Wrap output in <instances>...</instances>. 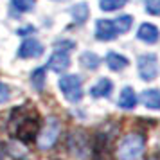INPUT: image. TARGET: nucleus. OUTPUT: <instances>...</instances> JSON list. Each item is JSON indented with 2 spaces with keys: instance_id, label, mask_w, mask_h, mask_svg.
I'll return each mask as SVG.
<instances>
[{
  "instance_id": "25",
  "label": "nucleus",
  "mask_w": 160,
  "mask_h": 160,
  "mask_svg": "<svg viewBox=\"0 0 160 160\" xmlns=\"http://www.w3.org/2000/svg\"><path fill=\"white\" fill-rule=\"evenodd\" d=\"M29 32H34V27L27 25V27H22V29H18V34H20V36H23V34H29Z\"/></svg>"
},
{
  "instance_id": "26",
  "label": "nucleus",
  "mask_w": 160,
  "mask_h": 160,
  "mask_svg": "<svg viewBox=\"0 0 160 160\" xmlns=\"http://www.w3.org/2000/svg\"><path fill=\"white\" fill-rule=\"evenodd\" d=\"M6 144L4 142H0V160H6Z\"/></svg>"
},
{
  "instance_id": "11",
  "label": "nucleus",
  "mask_w": 160,
  "mask_h": 160,
  "mask_svg": "<svg viewBox=\"0 0 160 160\" xmlns=\"http://www.w3.org/2000/svg\"><path fill=\"white\" fill-rule=\"evenodd\" d=\"M137 94H135V90L131 87H124L121 90V95H119V99H117V104L121 106L122 110H133L137 106Z\"/></svg>"
},
{
  "instance_id": "1",
  "label": "nucleus",
  "mask_w": 160,
  "mask_h": 160,
  "mask_svg": "<svg viewBox=\"0 0 160 160\" xmlns=\"http://www.w3.org/2000/svg\"><path fill=\"white\" fill-rule=\"evenodd\" d=\"M40 115L34 108H31L29 104H23L13 110L11 119H9V131L15 138L20 142L29 144L32 140H36V135L40 131Z\"/></svg>"
},
{
  "instance_id": "14",
  "label": "nucleus",
  "mask_w": 160,
  "mask_h": 160,
  "mask_svg": "<svg viewBox=\"0 0 160 160\" xmlns=\"http://www.w3.org/2000/svg\"><path fill=\"white\" fill-rule=\"evenodd\" d=\"M137 36H138V40H142L146 43H155L158 40L160 32L157 29V25H153V23H142Z\"/></svg>"
},
{
  "instance_id": "4",
  "label": "nucleus",
  "mask_w": 160,
  "mask_h": 160,
  "mask_svg": "<svg viewBox=\"0 0 160 160\" xmlns=\"http://www.w3.org/2000/svg\"><path fill=\"white\" fill-rule=\"evenodd\" d=\"M61 94L68 102H79L83 99V81L79 76L76 74H68V76H61V79L58 83Z\"/></svg>"
},
{
  "instance_id": "22",
  "label": "nucleus",
  "mask_w": 160,
  "mask_h": 160,
  "mask_svg": "<svg viewBox=\"0 0 160 160\" xmlns=\"http://www.w3.org/2000/svg\"><path fill=\"white\" fill-rule=\"evenodd\" d=\"M13 6L18 11H29L34 6V0H13Z\"/></svg>"
},
{
  "instance_id": "3",
  "label": "nucleus",
  "mask_w": 160,
  "mask_h": 160,
  "mask_svg": "<svg viewBox=\"0 0 160 160\" xmlns=\"http://www.w3.org/2000/svg\"><path fill=\"white\" fill-rule=\"evenodd\" d=\"M59 133H61V122H59V119L58 117H49L43 128L40 126V131H38V135H36L38 149L47 151V149L54 148V144L58 142V138H59Z\"/></svg>"
},
{
  "instance_id": "2",
  "label": "nucleus",
  "mask_w": 160,
  "mask_h": 160,
  "mask_svg": "<svg viewBox=\"0 0 160 160\" xmlns=\"http://www.w3.org/2000/svg\"><path fill=\"white\" fill-rule=\"evenodd\" d=\"M146 137L142 133H128L121 138L115 148V157L119 160H138L144 155Z\"/></svg>"
},
{
  "instance_id": "24",
  "label": "nucleus",
  "mask_w": 160,
  "mask_h": 160,
  "mask_svg": "<svg viewBox=\"0 0 160 160\" xmlns=\"http://www.w3.org/2000/svg\"><path fill=\"white\" fill-rule=\"evenodd\" d=\"M74 47V42H70V40H63V42H58L56 43V51H63V52H68V51H72Z\"/></svg>"
},
{
  "instance_id": "12",
  "label": "nucleus",
  "mask_w": 160,
  "mask_h": 160,
  "mask_svg": "<svg viewBox=\"0 0 160 160\" xmlns=\"http://www.w3.org/2000/svg\"><path fill=\"white\" fill-rule=\"evenodd\" d=\"M106 65H108L110 70L121 72V70H124L126 67L130 65V61H128V58H124L122 54H119V52H108L106 54Z\"/></svg>"
},
{
  "instance_id": "6",
  "label": "nucleus",
  "mask_w": 160,
  "mask_h": 160,
  "mask_svg": "<svg viewBox=\"0 0 160 160\" xmlns=\"http://www.w3.org/2000/svg\"><path fill=\"white\" fill-rule=\"evenodd\" d=\"M138 76L142 81H155L158 76V61L155 54H142L138 58Z\"/></svg>"
},
{
  "instance_id": "13",
  "label": "nucleus",
  "mask_w": 160,
  "mask_h": 160,
  "mask_svg": "<svg viewBox=\"0 0 160 160\" xmlns=\"http://www.w3.org/2000/svg\"><path fill=\"white\" fill-rule=\"evenodd\" d=\"M140 101L146 108L149 110H160V90L157 88H149V90H144L142 95H140Z\"/></svg>"
},
{
  "instance_id": "10",
  "label": "nucleus",
  "mask_w": 160,
  "mask_h": 160,
  "mask_svg": "<svg viewBox=\"0 0 160 160\" xmlns=\"http://www.w3.org/2000/svg\"><path fill=\"white\" fill-rule=\"evenodd\" d=\"M113 92V83L108 78H101V79L95 83L94 87L90 88V95L95 99H101V97H110V94Z\"/></svg>"
},
{
  "instance_id": "17",
  "label": "nucleus",
  "mask_w": 160,
  "mask_h": 160,
  "mask_svg": "<svg viewBox=\"0 0 160 160\" xmlns=\"http://www.w3.org/2000/svg\"><path fill=\"white\" fill-rule=\"evenodd\" d=\"M131 23H133V16L130 15H121L119 18L113 20V27H115L117 34H124L131 29Z\"/></svg>"
},
{
  "instance_id": "16",
  "label": "nucleus",
  "mask_w": 160,
  "mask_h": 160,
  "mask_svg": "<svg viewBox=\"0 0 160 160\" xmlns=\"http://www.w3.org/2000/svg\"><path fill=\"white\" fill-rule=\"evenodd\" d=\"M79 63L85 68H88V70H95L97 67L101 65V58L97 54H94V52H83L79 58Z\"/></svg>"
},
{
  "instance_id": "21",
  "label": "nucleus",
  "mask_w": 160,
  "mask_h": 160,
  "mask_svg": "<svg viewBox=\"0 0 160 160\" xmlns=\"http://www.w3.org/2000/svg\"><path fill=\"white\" fill-rule=\"evenodd\" d=\"M146 11L153 16L160 15V0H146Z\"/></svg>"
},
{
  "instance_id": "27",
  "label": "nucleus",
  "mask_w": 160,
  "mask_h": 160,
  "mask_svg": "<svg viewBox=\"0 0 160 160\" xmlns=\"http://www.w3.org/2000/svg\"><path fill=\"white\" fill-rule=\"evenodd\" d=\"M148 160H157V158H148Z\"/></svg>"
},
{
  "instance_id": "15",
  "label": "nucleus",
  "mask_w": 160,
  "mask_h": 160,
  "mask_svg": "<svg viewBox=\"0 0 160 160\" xmlns=\"http://www.w3.org/2000/svg\"><path fill=\"white\" fill-rule=\"evenodd\" d=\"M45 81H47V68L45 67H40L36 70H32V74H31V85H32V88L36 92H43Z\"/></svg>"
},
{
  "instance_id": "5",
  "label": "nucleus",
  "mask_w": 160,
  "mask_h": 160,
  "mask_svg": "<svg viewBox=\"0 0 160 160\" xmlns=\"http://www.w3.org/2000/svg\"><path fill=\"white\" fill-rule=\"evenodd\" d=\"M68 149L72 153L74 158L78 160H87L92 153V146H90V138L83 130H74L68 137Z\"/></svg>"
},
{
  "instance_id": "19",
  "label": "nucleus",
  "mask_w": 160,
  "mask_h": 160,
  "mask_svg": "<svg viewBox=\"0 0 160 160\" xmlns=\"http://www.w3.org/2000/svg\"><path fill=\"white\" fill-rule=\"evenodd\" d=\"M126 4H128V0H101L99 8L102 11H117V9L124 8Z\"/></svg>"
},
{
  "instance_id": "20",
  "label": "nucleus",
  "mask_w": 160,
  "mask_h": 160,
  "mask_svg": "<svg viewBox=\"0 0 160 160\" xmlns=\"http://www.w3.org/2000/svg\"><path fill=\"white\" fill-rule=\"evenodd\" d=\"M6 151L11 153V157H13L15 160H25V158H27V149L18 148L16 142H11L9 146H6Z\"/></svg>"
},
{
  "instance_id": "8",
  "label": "nucleus",
  "mask_w": 160,
  "mask_h": 160,
  "mask_svg": "<svg viewBox=\"0 0 160 160\" xmlns=\"http://www.w3.org/2000/svg\"><path fill=\"white\" fill-rule=\"evenodd\" d=\"M68 67H70V58H68V54L63 52V51H56L51 58H49L45 68H51L52 72L59 74V72H65Z\"/></svg>"
},
{
  "instance_id": "7",
  "label": "nucleus",
  "mask_w": 160,
  "mask_h": 160,
  "mask_svg": "<svg viewBox=\"0 0 160 160\" xmlns=\"http://www.w3.org/2000/svg\"><path fill=\"white\" fill-rule=\"evenodd\" d=\"M43 54V45L38 40H23L22 45L18 47V58L29 59V58H40Z\"/></svg>"
},
{
  "instance_id": "28",
  "label": "nucleus",
  "mask_w": 160,
  "mask_h": 160,
  "mask_svg": "<svg viewBox=\"0 0 160 160\" xmlns=\"http://www.w3.org/2000/svg\"><path fill=\"white\" fill-rule=\"evenodd\" d=\"M56 2H59V0H56Z\"/></svg>"
},
{
  "instance_id": "23",
  "label": "nucleus",
  "mask_w": 160,
  "mask_h": 160,
  "mask_svg": "<svg viewBox=\"0 0 160 160\" xmlns=\"http://www.w3.org/2000/svg\"><path fill=\"white\" fill-rule=\"evenodd\" d=\"M9 99H11V88H9L6 83H2V81H0V104L8 102Z\"/></svg>"
},
{
  "instance_id": "18",
  "label": "nucleus",
  "mask_w": 160,
  "mask_h": 160,
  "mask_svg": "<svg viewBox=\"0 0 160 160\" xmlns=\"http://www.w3.org/2000/svg\"><path fill=\"white\" fill-rule=\"evenodd\" d=\"M88 15H90V9L85 2H81V4H76V8H72V18L76 23H85L87 22Z\"/></svg>"
},
{
  "instance_id": "9",
  "label": "nucleus",
  "mask_w": 160,
  "mask_h": 160,
  "mask_svg": "<svg viewBox=\"0 0 160 160\" xmlns=\"http://www.w3.org/2000/svg\"><path fill=\"white\" fill-rule=\"evenodd\" d=\"M95 27H97L95 29V36H97V40H101V42H108V40H113L117 36L113 22H110V20H99Z\"/></svg>"
}]
</instances>
